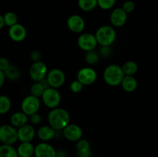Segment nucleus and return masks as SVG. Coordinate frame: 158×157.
Here are the masks:
<instances>
[{
    "instance_id": "nucleus-1",
    "label": "nucleus",
    "mask_w": 158,
    "mask_h": 157,
    "mask_svg": "<svg viewBox=\"0 0 158 157\" xmlns=\"http://www.w3.org/2000/svg\"><path fill=\"white\" fill-rule=\"evenodd\" d=\"M47 119L49 126L56 131H62L69 124L70 115L66 109L57 107L49 111Z\"/></svg>"
},
{
    "instance_id": "nucleus-2",
    "label": "nucleus",
    "mask_w": 158,
    "mask_h": 157,
    "mask_svg": "<svg viewBox=\"0 0 158 157\" xmlns=\"http://www.w3.org/2000/svg\"><path fill=\"white\" fill-rule=\"evenodd\" d=\"M103 80L110 86H118L121 84L125 75L122 66L117 64H110L105 68L103 71Z\"/></svg>"
},
{
    "instance_id": "nucleus-3",
    "label": "nucleus",
    "mask_w": 158,
    "mask_h": 157,
    "mask_svg": "<svg viewBox=\"0 0 158 157\" xmlns=\"http://www.w3.org/2000/svg\"><path fill=\"white\" fill-rule=\"evenodd\" d=\"M95 36L100 46H111L117 38V31L114 26L105 25L98 28Z\"/></svg>"
},
{
    "instance_id": "nucleus-4",
    "label": "nucleus",
    "mask_w": 158,
    "mask_h": 157,
    "mask_svg": "<svg viewBox=\"0 0 158 157\" xmlns=\"http://www.w3.org/2000/svg\"><path fill=\"white\" fill-rule=\"evenodd\" d=\"M19 140L18 129L11 124L0 126V143L5 145L13 146Z\"/></svg>"
},
{
    "instance_id": "nucleus-5",
    "label": "nucleus",
    "mask_w": 158,
    "mask_h": 157,
    "mask_svg": "<svg viewBox=\"0 0 158 157\" xmlns=\"http://www.w3.org/2000/svg\"><path fill=\"white\" fill-rule=\"evenodd\" d=\"M43 103L46 107L52 109L57 108L61 102V94L58 89L52 87H49L45 89L42 95Z\"/></svg>"
},
{
    "instance_id": "nucleus-6",
    "label": "nucleus",
    "mask_w": 158,
    "mask_h": 157,
    "mask_svg": "<svg viewBox=\"0 0 158 157\" xmlns=\"http://www.w3.org/2000/svg\"><path fill=\"white\" fill-rule=\"evenodd\" d=\"M40 105V98L32 95H26L21 103V111L28 116H30L32 114L39 112Z\"/></svg>"
},
{
    "instance_id": "nucleus-7",
    "label": "nucleus",
    "mask_w": 158,
    "mask_h": 157,
    "mask_svg": "<svg viewBox=\"0 0 158 157\" xmlns=\"http://www.w3.org/2000/svg\"><path fill=\"white\" fill-rule=\"evenodd\" d=\"M77 45L80 49L86 52L89 51L95 50L96 48L97 47L98 42H97L95 34H92L90 32H85V33H82L78 37Z\"/></svg>"
},
{
    "instance_id": "nucleus-8",
    "label": "nucleus",
    "mask_w": 158,
    "mask_h": 157,
    "mask_svg": "<svg viewBox=\"0 0 158 157\" xmlns=\"http://www.w3.org/2000/svg\"><path fill=\"white\" fill-rule=\"evenodd\" d=\"M29 76L34 82H40L46 78L48 67L43 61L32 62L29 68Z\"/></svg>"
},
{
    "instance_id": "nucleus-9",
    "label": "nucleus",
    "mask_w": 158,
    "mask_h": 157,
    "mask_svg": "<svg viewBox=\"0 0 158 157\" xmlns=\"http://www.w3.org/2000/svg\"><path fill=\"white\" fill-rule=\"evenodd\" d=\"M97 78V73L95 69L92 67L81 68L78 71L77 79L80 81L83 86H90L94 84Z\"/></svg>"
},
{
    "instance_id": "nucleus-10",
    "label": "nucleus",
    "mask_w": 158,
    "mask_h": 157,
    "mask_svg": "<svg viewBox=\"0 0 158 157\" xmlns=\"http://www.w3.org/2000/svg\"><path fill=\"white\" fill-rule=\"evenodd\" d=\"M46 79L49 83V86L55 89L62 87L66 81V75L63 70L60 69H52L48 72Z\"/></svg>"
},
{
    "instance_id": "nucleus-11",
    "label": "nucleus",
    "mask_w": 158,
    "mask_h": 157,
    "mask_svg": "<svg viewBox=\"0 0 158 157\" xmlns=\"http://www.w3.org/2000/svg\"><path fill=\"white\" fill-rule=\"evenodd\" d=\"M62 133L66 139L73 143H77L83 137V130L81 127L77 124L69 123L62 130Z\"/></svg>"
},
{
    "instance_id": "nucleus-12",
    "label": "nucleus",
    "mask_w": 158,
    "mask_h": 157,
    "mask_svg": "<svg viewBox=\"0 0 158 157\" xmlns=\"http://www.w3.org/2000/svg\"><path fill=\"white\" fill-rule=\"evenodd\" d=\"M66 25H67L68 29L71 32L77 34L82 33L86 27V22H85L84 18L81 15H77V14H73V15H70L67 18Z\"/></svg>"
},
{
    "instance_id": "nucleus-13",
    "label": "nucleus",
    "mask_w": 158,
    "mask_h": 157,
    "mask_svg": "<svg viewBox=\"0 0 158 157\" xmlns=\"http://www.w3.org/2000/svg\"><path fill=\"white\" fill-rule=\"evenodd\" d=\"M127 15L128 14L121 7L114 9L110 15V22L111 26L115 28L123 26L127 21Z\"/></svg>"
},
{
    "instance_id": "nucleus-14",
    "label": "nucleus",
    "mask_w": 158,
    "mask_h": 157,
    "mask_svg": "<svg viewBox=\"0 0 158 157\" xmlns=\"http://www.w3.org/2000/svg\"><path fill=\"white\" fill-rule=\"evenodd\" d=\"M57 151L46 142H41L35 146V157H56Z\"/></svg>"
},
{
    "instance_id": "nucleus-15",
    "label": "nucleus",
    "mask_w": 158,
    "mask_h": 157,
    "mask_svg": "<svg viewBox=\"0 0 158 157\" xmlns=\"http://www.w3.org/2000/svg\"><path fill=\"white\" fill-rule=\"evenodd\" d=\"M8 35H9L10 39L13 42H21L26 38L27 32H26V29L24 26L19 24V23H17V24L9 27Z\"/></svg>"
},
{
    "instance_id": "nucleus-16",
    "label": "nucleus",
    "mask_w": 158,
    "mask_h": 157,
    "mask_svg": "<svg viewBox=\"0 0 158 157\" xmlns=\"http://www.w3.org/2000/svg\"><path fill=\"white\" fill-rule=\"evenodd\" d=\"M35 135V129L31 124H26L18 129V139L20 143L32 142Z\"/></svg>"
},
{
    "instance_id": "nucleus-17",
    "label": "nucleus",
    "mask_w": 158,
    "mask_h": 157,
    "mask_svg": "<svg viewBox=\"0 0 158 157\" xmlns=\"http://www.w3.org/2000/svg\"><path fill=\"white\" fill-rule=\"evenodd\" d=\"M56 132L57 131H56L53 128L48 125V126H43L39 128L36 132V135L42 142L48 143L55 138L56 135Z\"/></svg>"
},
{
    "instance_id": "nucleus-18",
    "label": "nucleus",
    "mask_w": 158,
    "mask_h": 157,
    "mask_svg": "<svg viewBox=\"0 0 158 157\" xmlns=\"http://www.w3.org/2000/svg\"><path fill=\"white\" fill-rule=\"evenodd\" d=\"M77 154L78 157H91L92 156V149L90 143L85 139H81L77 142L76 145Z\"/></svg>"
},
{
    "instance_id": "nucleus-19",
    "label": "nucleus",
    "mask_w": 158,
    "mask_h": 157,
    "mask_svg": "<svg viewBox=\"0 0 158 157\" xmlns=\"http://www.w3.org/2000/svg\"><path fill=\"white\" fill-rule=\"evenodd\" d=\"M16 149L19 157H32L35 154V146L31 142L20 143Z\"/></svg>"
},
{
    "instance_id": "nucleus-20",
    "label": "nucleus",
    "mask_w": 158,
    "mask_h": 157,
    "mask_svg": "<svg viewBox=\"0 0 158 157\" xmlns=\"http://www.w3.org/2000/svg\"><path fill=\"white\" fill-rule=\"evenodd\" d=\"M28 122H29V116L22 111L14 112L10 117V124L17 129L27 124Z\"/></svg>"
},
{
    "instance_id": "nucleus-21",
    "label": "nucleus",
    "mask_w": 158,
    "mask_h": 157,
    "mask_svg": "<svg viewBox=\"0 0 158 157\" xmlns=\"http://www.w3.org/2000/svg\"><path fill=\"white\" fill-rule=\"evenodd\" d=\"M120 86L125 92L131 93V92H134V91H136L138 83H137V79L134 76L125 75Z\"/></svg>"
},
{
    "instance_id": "nucleus-22",
    "label": "nucleus",
    "mask_w": 158,
    "mask_h": 157,
    "mask_svg": "<svg viewBox=\"0 0 158 157\" xmlns=\"http://www.w3.org/2000/svg\"><path fill=\"white\" fill-rule=\"evenodd\" d=\"M6 78L10 80V81H16L20 78L21 75V71L19 68L17 66L11 64L10 66L4 72Z\"/></svg>"
},
{
    "instance_id": "nucleus-23",
    "label": "nucleus",
    "mask_w": 158,
    "mask_h": 157,
    "mask_svg": "<svg viewBox=\"0 0 158 157\" xmlns=\"http://www.w3.org/2000/svg\"><path fill=\"white\" fill-rule=\"evenodd\" d=\"M122 69L125 75H131L134 76L138 71V65L136 62L133 60H129L126 62L122 66Z\"/></svg>"
},
{
    "instance_id": "nucleus-24",
    "label": "nucleus",
    "mask_w": 158,
    "mask_h": 157,
    "mask_svg": "<svg viewBox=\"0 0 158 157\" xmlns=\"http://www.w3.org/2000/svg\"><path fill=\"white\" fill-rule=\"evenodd\" d=\"M79 8L83 12H91L98 6L97 0H78Z\"/></svg>"
},
{
    "instance_id": "nucleus-25",
    "label": "nucleus",
    "mask_w": 158,
    "mask_h": 157,
    "mask_svg": "<svg viewBox=\"0 0 158 157\" xmlns=\"http://www.w3.org/2000/svg\"><path fill=\"white\" fill-rule=\"evenodd\" d=\"M0 157H19L17 149L11 145L0 146Z\"/></svg>"
},
{
    "instance_id": "nucleus-26",
    "label": "nucleus",
    "mask_w": 158,
    "mask_h": 157,
    "mask_svg": "<svg viewBox=\"0 0 158 157\" xmlns=\"http://www.w3.org/2000/svg\"><path fill=\"white\" fill-rule=\"evenodd\" d=\"M12 101L6 95H0V115H5L10 111Z\"/></svg>"
},
{
    "instance_id": "nucleus-27",
    "label": "nucleus",
    "mask_w": 158,
    "mask_h": 157,
    "mask_svg": "<svg viewBox=\"0 0 158 157\" xmlns=\"http://www.w3.org/2000/svg\"><path fill=\"white\" fill-rule=\"evenodd\" d=\"M100 53H99V52L96 51V49L86 52V55H85V61L89 66H94V65L98 63L100 61Z\"/></svg>"
},
{
    "instance_id": "nucleus-28",
    "label": "nucleus",
    "mask_w": 158,
    "mask_h": 157,
    "mask_svg": "<svg viewBox=\"0 0 158 157\" xmlns=\"http://www.w3.org/2000/svg\"><path fill=\"white\" fill-rule=\"evenodd\" d=\"M45 87L41 82H34L30 87V95H34L38 98H41L45 91Z\"/></svg>"
},
{
    "instance_id": "nucleus-29",
    "label": "nucleus",
    "mask_w": 158,
    "mask_h": 157,
    "mask_svg": "<svg viewBox=\"0 0 158 157\" xmlns=\"http://www.w3.org/2000/svg\"><path fill=\"white\" fill-rule=\"evenodd\" d=\"M3 18H4L5 25L6 26H9V27H11V26L17 24L19 21L18 15L15 12H11V11L6 12L3 15Z\"/></svg>"
},
{
    "instance_id": "nucleus-30",
    "label": "nucleus",
    "mask_w": 158,
    "mask_h": 157,
    "mask_svg": "<svg viewBox=\"0 0 158 157\" xmlns=\"http://www.w3.org/2000/svg\"><path fill=\"white\" fill-rule=\"evenodd\" d=\"M98 6L103 10L112 9L116 5L117 0H97Z\"/></svg>"
},
{
    "instance_id": "nucleus-31",
    "label": "nucleus",
    "mask_w": 158,
    "mask_h": 157,
    "mask_svg": "<svg viewBox=\"0 0 158 157\" xmlns=\"http://www.w3.org/2000/svg\"><path fill=\"white\" fill-rule=\"evenodd\" d=\"M83 85L80 83L78 80H74L69 85V89H70V91L73 93H80L83 89Z\"/></svg>"
},
{
    "instance_id": "nucleus-32",
    "label": "nucleus",
    "mask_w": 158,
    "mask_h": 157,
    "mask_svg": "<svg viewBox=\"0 0 158 157\" xmlns=\"http://www.w3.org/2000/svg\"><path fill=\"white\" fill-rule=\"evenodd\" d=\"M135 3L134 2H133L132 0H127L122 5V9L125 11L127 14L131 13V12H134V10L135 9Z\"/></svg>"
},
{
    "instance_id": "nucleus-33",
    "label": "nucleus",
    "mask_w": 158,
    "mask_h": 157,
    "mask_svg": "<svg viewBox=\"0 0 158 157\" xmlns=\"http://www.w3.org/2000/svg\"><path fill=\"white\" fill-rule=\"evenodd\" d=\"M98 52L100 57H103V58H109L113 53L111 46H100Z\"/></svg>"
},
{
    "instance_id": "nucleus-34",
    "label": "nucleus",
    "mask_w": 158,
    "mask_h": 157,
    "mask_svg": "<svg viewBox=\"0 0 158 157\" xmlns=\"http://www.w3.org/2000/svg\"><path fill=\"white\" fill-rule=\"evenodd\" d=\"M29 121L30 122L31 125H39L42 121V117L39 112L36 113H34L32 115H31L30 116H29Z\"/></svg>"
},
{
    "instance_id": "nucleus-35",
    "label": "nucleus",
    "mask_w": 158,
    "mask_h": 157,
    "mask_svg": "<svg viewBox=\"0 0 158 157\" xmlns=\"http://www.w3.org/2000/svg\"><path fill=\"white\" fill-rule=\"evenodd\" d=\"M10 62H9V60L6 57H0V70L2 71V72H5L10 66Z\"/></svg>"
},
{
    "instance_id": "nucleus-36",
    "label": "nucleus",
    "mask_w": 158,
    "mask_h": 157,
    "mask_svg": "<svg viewBox=\"0 0 158 157\" xmlns=\"http://www.w3.org/2000/svg\"><path fill=\"white\" fill-rule=\"evenodd\" d=\"M29 57H30V59L32 60V62L42 61V53L39 50H36V49L32 50L31 52Z\"/></svg>"
},
{
    "instance_id": "nucleus-37",
    "label": "nucleus",
    "mask_w": 158,
    "mask_h": 157,
    "mask_svg": "<svg viewBox=\"0 0 158 157\" xmlns=\"http://www.w3.org/2000/svg\"><path fill=\"white\" fill-rule=\"evenodd\" d=\"M6 79V75H5L4 72L0 70V89H1V88L3 86V85H4Z\"/></svg>"
},
{
    "instance_id": "nucleus-38",
    "label": "nucleus",
    "mask_w": 158,
    "mask_h": 157,
    "mask_svg": "<svg viewBox=\"0 0 158 157\" xmlns=\"http://www.w3.org/2000/svg\"><path fill=\"white\" fill-rule=\"evenodd\" d=\"M5 26H6V25H5V21H4V18H3V15L0 14V30H1Z\"/></svg>"
},
{
    "instance_id": "nucleus-39",
    "label": "nucleus",
    "mask_w": 158,
    "mask_h": 157,
    "mask_svg": "<svg viewBox=\"0 0 158 157\" xmlns=\"http://www.w3.org/2000/svg\"><path fill=\"white\" fill-rule=\"evenodd\" d=\"M66 153L65 151L63 150H61V151H59V152H57V154H56V157H66Z\"/></svg>"
},
{
    "instance_id": "nucleus-40",
    "label": "nucleus",
    "mask_w": 158,
    "mask_h": 157,
    "mask_svg": "<svg viewBox=\"0 0 158 157\" xmlns=\"http://www.w3.org/2000/svg\"><path fill=\"white\" fill-rule=\"evenodd\" d=\"M2 1V0H0V2H1Z\"/></svg>"
}]
</instances>
